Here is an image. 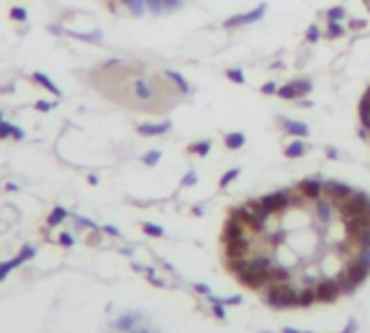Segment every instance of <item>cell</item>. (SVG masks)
I'll return each instance as SVG.
<instances>
[{"mask_svg": "<svg viewBox=\"0 0 370 333\" xmlns=\"http://www.w3.org/2000/svg\"><path fill=\"white\" fill-rule=\"evenodd\" d=\"M225 271L281 310L334 303L370 275V197L336 182H301L228 214Z\"/></svg>", "mask_w": 370, "mask_h": 333, "instance_id": "cell-1", "label": "cell"}, {"mask_svg": "<svg viewBox=\"0 0 370 333\" xmlns=\"http://www.w3.org/2000/svg\"><path fill=\"white\" fill-rule=\"evenodd\" d=\"M33 80H35V83H39V85H42L44 89H48V91H50L52 95H56V97L61 95L59 87H56V85L52 83V78H48L46 74H42V71H35V74H33Z\"/></svg>", "mask_w": 370, "mask_h": 333, "instance_id": "cell-2", "label": "cell"}, {"mask_svg": "<svg viewBox=\"0 0 370 333\" xmlns=\"http://www.w3.org/2000/svg\"><path fill=\"white\" fill-rule=\"evenodd\" d=\"M240 143H243V136H232V139H228V145H232V147H238Z\"/></svg>", "mask_w": 370, "mask_h": 333, "instance_id": "cell-11", "label": "cell"}, {"mask_svg": "<svg viewBox=\"0 0 370 333\" xmlns=\"http://www.w3.org/2000/svg\"><path fill=\"white\" fill-rule=\"evenodd\" d=\"M0 121H3V110H0Z\"/></svg>", "mask_w": 370, "mask_h": 333, "instance_id": "cell-13", "label": "cell"}, {"mask_svg": "<svg viewBox=\"0 0 370 333\" xmlns=\"http://www.w3.org/2000/svg\"><path fill=\"white\" fill-rule=\"evenodd\" d=\"M35 253H37V251H35V247H30V245H24V247L20 249L18 257L13 260V262H15V266L24 264V262H26V260H30V257H35Z\"/></svg>", "mask_w": 370, "mask_h": 333, "instance_id": "cell-3", "label": "cell"}, {"mask_svg": "<svg viewBox=\"0 0 370 333\" xmlns=\"http://www.w3.org/2000/svg\"><path fill=\"white\" fill-rule=\"evenodd\" d=\"M11 124H7V121H0V139H7V136H11Z\"/></svg>", "mask_w": 370, "mask_h": 333, "instance_id": "cell-7", "label": "cell"}, {"mask_svg": "<svg viewBox=\"0 0 370 333\" xmlns=\"http://www.w3.org/2000/svg\"><path fill=\"white\" fill-rule=\"evenodd\" d=\"M65 216H67V210H65V208H61V206H56V208L52 210V212L48 214V225H50V227H52V225H59Z\"/></svg>", "mask_w": 370, "mask_h": 333, "instance_id": "cell-4", "label": "cell"}, {"mask_svg": "<svg viewBox=\"0 0 370 333\" xmlns=\"http://www.w3.org/2000/svg\"><path fill=\"white\" fill-rule=\"evenodd\" d=\"M11 136H13L15 141H22V139H24V130L18 128V126H13V128H11Z\"/></svg>", "mask_w": 370, "mask_h": 333, "instance_id": "cell-10", "label": "cell"}, {"mask_svg": "<svg viewBox=\"0 0 370 333\" xmlns=\"http://www.w3.org/2000/svg\"><path fill=\"white\" fill-rule=\"evenodd\" d=\"M13 269H18L13 260H9V262H3V264H0V281H3V279H5L7 275H9Z\"/></svg>", "mask_w": 370, "mask_h": 333, "instance_id": "cell-6", "label": "cell"}, {"mask_svg": "<svg viewBox=\"0 0 370 333\" xmlns=\"http://www.w3.org/2000/svg\"><path fill=\"white\" fill-rule=\"evenodd\" d=\"M59 242H61V245H63V247H71V245H74V238H71V236H69V234H67V232H63V234H61V236H59Z\"/></svg>", "mask_w": 370, "mask_h": 333, "instance_id": "cell-8", "label": "cell"}, {"mask_svg": "<svg viewBox=\"0 0 370 333\" xmlns=\"http://www.w3.org/2000/svg\"><path fill=\"white\" fill-rule=\"evenodd\" d=\"M9 15H11V20H15V22H24L28 18V13H26L24 7H13V9L9 11Z\"/></svg>", "mask_w": 370, "mask_h": 333, "instance_id": "cell-5", "label": "cell"}, {"mask_svg": "<svg viewBox=\"0 0 370 333\" xmlns=\"http://www.w3.org/2000/svg\"><path fill=\"white\" fill-rule=\"evenodd\" d=\"M7 191H18V186H15L13 182H9V184H7Z\"/></svg>", "mask_w": 370, "mask_h": 333, "instance_id": "cell-12", "label": "cell"}, {"mask_svg": "<svg viewBox=\"0 0 370 333\" xmlns=\"http://www.w3.org/2000/svg\"><path fill=\"white\" fill-rule=\"evenodd\" d=\"M35 108H37L39 113H48V110L52 108V104H50V102H44V100H39V102L35 104Z\"/></svg>", "mask_w": 370, "mask_h": 333, "instance_id": "cell-9", "label": "cell"}]
</instances>
